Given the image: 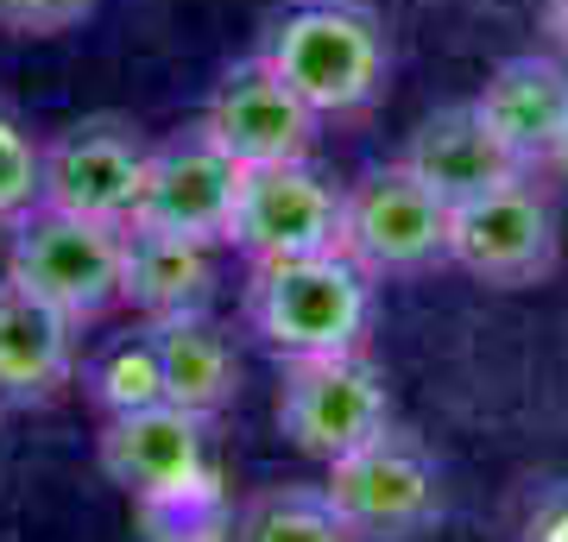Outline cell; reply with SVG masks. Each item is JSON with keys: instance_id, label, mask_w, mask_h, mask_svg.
<instances>
[{"instance_id": "6da1fadb", "label": "cell", "mask_w": 568, "mask_h": 542, "mask_svg": "<svg viewBox=\"0 0 568 542\" xmlns=\"http://www.w3.org/2000/svg\"><path fill=\"white\" fill-rule=\"evenodd\" d=\"M297 95L316 108V121H354L386 95L392 39L386 20L366 0H284L265 20L260 51Z\"/></svg>"}, {"instance_id": "7a4b0ae2", "label": "cell", "mask_w": 568, "mask_h": 542, "mask_svg": "<svg viewBox=\"0 0 568 542\" xmlns=\"http://www.w3.org/2000/svg\"><path fill=\"white\" fill-rule=\"evenodd\" d=\"M373 290L347 253H310V259H272L246 265L241 316L253 341L272 360H316V354H347L366 347L373 328Z\"/></svg>"}, {"instance_id": "3957f363", "label": "cell", "mask_w": 568, "mask_h": 542, "mask_svg": "<svg viewBox=\"0 0 568 542\" xmlns=\"http://www.w3.org/2000/svg\"><path fill=\"white\" fill-rule=\"evenodd\" d=\"M323 492L354 530V542H417L448 518L443 467L398 422L366 436L361 448H347L342 461H328Z\"/></svg>"}, {"instance_id": "277c9868", "label": "cell", "mask_w": 568, "mask_h": 542, "mask_svg": "<svg viewBox=\"0 0 568 542\" xmlns=\"http://www.w3.org/2000/svg\"><path fill=\"white\" fill-rule=\"evenodd\" d=\"M448 215L455 208L398 158L373 164L366 177L342 183V253L373 284L424 278L448 265Z\"/></svg>"}, {"instance_id": "5b68a950", "label": "cell", "mask_w": 568, "mask_h": 542, "mask_svg": "<svg viewBox=\"0 0 568 542\" xmlns=\"http://www.w3.org/2000/svg\"><path fill=\"white\" fill-rule=\"evenodd\" d=\"M7 278L77 328H95L121 309V227L82 222L39 202L7 241Z\"/></svg>"}, {"instance_id": "8992f818", "label": "cell", "mask_w": 568, "mask_h": 542, "mask_svg": "<svg viewBox=\"0 0 568 542\" xmlns=\"http://www.w3.org/2000/svg\"><path fill=\"white\" fill-rule=\"evenodd\" d=\"M392 422V385L366 360V347L316 354V360L278 366V429L310 461H342L347 448L379 436Z\"/></svg>"}, {"instance_id": "52a82bcc", "label": "cell", "mask_w": 568, "mask_h": 542, "mask_svg": "<svg viewBox=\"0 0 568 542\" xmlns=\"http://www.w3.org/2000/svg\"><path fill=\"white\" fill-rule=\"evenodd\" d=\"M448 265L487 290H530L562 265V227L537 177H511L448 215Z\"/></svg>"}, {"instance_id": "ba28073f", "label": "cell", "mask_w": 568, "mask_h": 542, "mask_svg": "<svg viewBox=\"0 0 568 542\" xmlns=\"http://www.w3.org/2000/svg\"><path fill=\"white\" fill-rule=\"evenodd\" d=\"M95 461H102L108 485H121L133 499V511L222 485V473L209 461V422L178 410V403H145L126 417H102Z\"/></svg>"}, {"instance_id": "9c48e42d", "label": "cell", "mask_w": 568, "mask_h": 542, "mask_svg": "<svg viewBox=\"0 0 568 542\" xmlns=\"http://www.w3.org/2000/svg\"><path fill=\"white\" fill-rule=\"evenodd\" d=\"M227 246L246 265L342 253V183L316 177L310 158L246 171L234 222H227Z\"/></svg>"}, {"instance_id": "30bf717a", "label": "cell", "mask_w": 568, "mask_h": 542, "mask_svg": "<svg viewBox=\"0 0 568 542\" xmlns=\"http://www.w3.org/2000/svg\"><path fill=\"white\" fill-rule=\"evenodd\" d=\"M196 126H203L209 140L222 145L241 171L310 158V145H316V133H323L316 108H310V101L297 95V89H291L265 58L234 63V70L209 89Z\"/></svg>"}, {"instance_id": "8fae6325", "label": "cell", "mask_w": 568, "mask_h": 542, "mask_svg": "<svg viewBox=\"0 0 568 542\" xmlns=\"http://www.w3.org/2000/svg\"><path fill=\"white\" fill-rule=\"evenodd\" d=\"M145 152L140 126L126 121H77L44 145V208L82 215L102 227H133L145 190Z\"/></svg>"}, {"instance_id": "7c38bea8", "label": "cell", "mask_w": 568, "mask_h": 542, "mask_svg": "<svg viewBox=\"0 0 568 542\" xmlns=\"http://www.w3.org/2000/svg\"><path fill=\"white\" fill-rule=\"evenodd\" d=\"M241 164L227 158L222 145L209 140L203 126L171 133L145 152V190H140V227H164L183 241L227 246V222L241 202Z\"/></svg>"}, {"instance_id": "4fadbf2b", "label": "cell", "mask_w": 568, "mask_h": 542, "mask_svg": "<svg viewBox=\"0 0 568 542\" xmlns=\"http://www.w3.org/2000/svg\"><path fill=\"white\" fill-rule=\"evenodd\" d=\"M82 328L51 303L0 278V403L7 410H44L77 385Z\"/></svg>"}, {"instance_id": "5bb4252c", "label": "cell", "mask_w": 568, "mask_h": 542, "mask_svg": "<svg viewBox=\"0 0 568 542\" xmlns=\"http://www.w3.org/2000/svg\"><path fill=\"white\" fill-rule=\"evenodd\" d=\"M474 108L493 126V140L537 177V171H549L556 140L568 126V63L544 58V51H518V58H506L480 82Z\"/></svg>"}, {"instance_id": "9a60e30c", "label": "cell", "mask_w": 568, "mask_h": 542, "mask_svg": "<svg viewBox=\"0 0 568 542\" xmlns=\"http://www.w3.org/2000/svg\"><path fill=\"white\" fill-rule=\"evenodd\" d=\"M398 164H405L410 177H424L448 208L487 196V190H499V183H511V177H530L525 164L493 140V126L480 121V108H474V101L436 108V114H429V121L405 140Z\"/></svg>"}, {"instance_id": "2e32d148", "label": "cell", "mask_w": 568, "mask_h": 542, "mask_svg": "<svg viewBox=\"0 0 568 542\" xmlns=\"http://www.w3.org/2000/svg\"><path fill=\"white\" fill-rule=\"evenodd\" d=\"M215 303V246L164 227H121V309L140 321L209 316Z\"/></svg>"}, {"instance_id": "e0dca14e", "label": "cell", "mask_w": 568, "mask_h": 542, "mask_svg": "<svg viewBox=\"0 0 568 542\" xmlns=\"http://www.w3.org/2000/svg\"><path fill=\"white\" fill-rule=\"evenodd\" d=\"M152 347H159V372H164V403H178L190 417H227L241 398V366L234 347L209 316H178V321H145Z\"/></svg>"}, {"instance_id": "ac0fdd59", "label": "cell", "mask_w": 568, "mask_h": 542, "mask_svg": "<svg viewBox=\"0 0 568 542\" xmlns=\"http://www.w3.org/2000/svg\"><path fill=\"white\" fill-rule=\"evenodd\" d=\"M227 542H354L323 485H265L234 504Z\"/></svg>"}, {"instance_id": "d6986e66", "label": "cell", "mask_w": 568, "mask_h": 542, "mask_svg": "<svg viewBox=\"0 0 568 542\" xmlns=\"http://www.w3.org/2000/svg\"><path fill=\"white\" fill-rule=\"evenodd\" d=\"M82 391L102 417H126V410H145V403H164V372H159V347H152V328H133V335H114V341L82 366Z\"/></svg>"}, {"instance_id": "ffe728a7", "label": "cell", "mask_w": 568, "mask_h": 542, "mask_svg": "<svg viewBox=\"0 0 568 542\" xmlns=\"http://www.w3.org/2000/svg\"><path fill=\"white\" fill-rule=\"evenodd\" d=\"M44 202V140L26 133V121H13L0 108V227H13Z\"/></svg>"}, {"instance_id": "44dd1931", "label": "cell", "mask_w": 568, "mask_h": 542, "mask_svg": "<svg viewBox=\"0 0 568 542\" xmlns=\"http://www.w3.org/2000/svg\"><path fill=\"white\" fill-rule=\"evenodd\" d=\"M102 0H0V32L7 39H63L95 20Z\"/></svg>"}, {"instance_id": "7402d4cb", "label": "cell", "mask_w": 568, "mask_h": 542, "mask_svg": "<svg viewBox=\"0 0 568 542\" xmlns=\"http://www.w3.org/2000/svg\"><path fill=\"white\" fill-rule=\"evenodd\" d=\"M544 39L556 44V58L568 63V0H544Z\"/></svg>"}, {"instance_id": "603a6c76", "label": "cell", "mask_w": 568, "mask_h": 542, "mask_svg": "<svg viewBox=\"0 0 568 542\" xmlns=\"http://www.w3.org/2000/svg\"><path fill=\"white\" fill-rule=\"evenodd\" d=\"M549 171H562V177H568V126H562V140H556V158H549Z\"/></svg>"}]
</instances>
